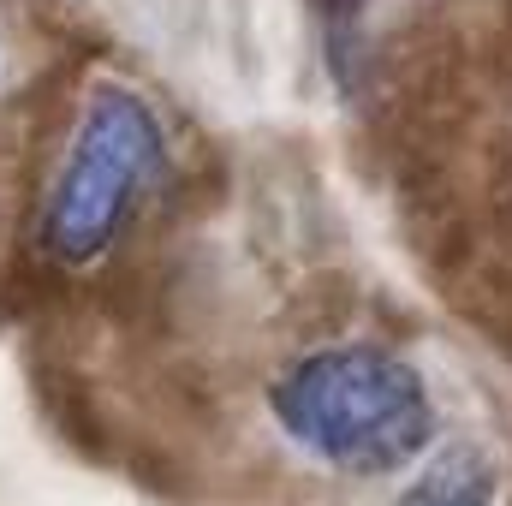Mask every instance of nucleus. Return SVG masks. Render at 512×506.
<instances>
[{
	"mask_svg": "<svg viewBox=\"0 0 512 506\" xmlns=\"http://www.w3.org/2000/svg\"><path fill=\"white\" fill-rule=\"evenodd\" d=\"M268 429L322 477L399 483L441 441V399L417 358L382 340H328L262 387Z\"/></svg>",
	"mask_w": 512,
	"mask_h": 506,
	"instance_id": "nucleus-1",
	"label": "nucleus"
},
{
	"mask_svg": "<svg viewBox=\"0 0 512 506\" xmlns=\"http://www.w3.org/2000/svg\"><path fill=\"white\" fill-rule=\"evenodd\" d=\"M167 179V126L143 90L96 78L42 191L36 245L54 268H96Z\"/></svg>",
	"mask_w": 512,
	"mask_h": 506,
	"instance_id": "nucleus-2",
	"label": "nucleus"
},
{
	"mask_svg": "<svg viewBox=\"0 0 512 506\" xmlns=\"http://www.w3.org/2000/svg\"><path fill=\"white\" fill-rule=\"evenodd\" d=\"M507 459L477 435H441L399 483L393 506H501Z\"/></svg>",
	"mask_w": 512,
	"mask_h": 506,
	"instance_id": "nucleus-3",
	"label": "nucleus"
}]
</instances>
